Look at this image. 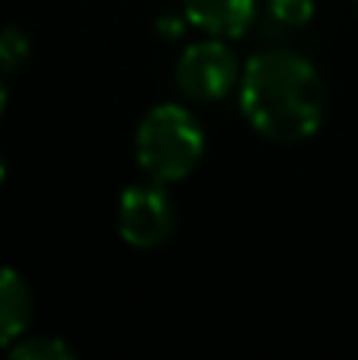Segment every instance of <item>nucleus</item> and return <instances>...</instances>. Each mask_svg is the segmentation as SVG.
Returning <instances> with one entry per match:
<instances>
[{
  "instance_id": "f257e3e1",
  "label": "nucleus",
  "mask_w": 358,
  "mask_h": 360,
  "mask_svg": "<svg viewBox=\"0 0 358 360\" xmlns=\"http://www.w3.org/2000/svg\"><path fill=\"white\" fill-rule=\"evenodd\" d=\"M238 95L247 124L276 143L314 136L327 114V86L314 63L295 51L254 54L241 70Z\"/></svg>"
},
{
  "instance_id": "7ed1b4c3",
  "label": "nucleus",
  "mask_w": 358,
  "mask_h": 360,
  "mask_svg": "<svg viewBox=\"0 0 358 360\" xmlns=\"http://www.w3.org/2000/svg\"><path fill=\"white\" fill-rule=\"evenodd\" d=\"M175 79L190 101H219L238 86L241 70L232 48L213 35L184 48V54L178 57Z\"/></svg>"
},
{
  "instance_id": "1a4fd4ad",
  "label": "nucleus",
  "mask_w": 358,
  "mask_h": 360,
  "mask_svg": "<svg viewBox=\"0 0 358 360\" xmlns=\"http://www.w3.org/2000/svg\"><path fill=\"white\" fill-rule=\"evenodd\" d=\"M270 19L283 29H302L314 19V0H270Z\"/></svg>"
},
{
  "instance_id": "f8f14e48",
  "label": "nucleus",
  "mask_w": 358,
  "mask_h": 360,
  "mask_svg": "<svg viewBox=\"0 0 358 360\" xmlns=\"http://www.w3.org/2000/svg\"><path fill=\"white\" fill-rule=\"evenodd\" d=\"M4 177H6V165H4V158H0V184H4Z\"/></svg>"
},
{
  "instance_id": "9d476101",
  "label": "nucleus",
  "mask_w": 358,
  "mask_h": 360,
  "mask_svg": "<svg viewBox=\"0 0 358 360\" xmlns=\"http://www.w3.org/2000/svg\"><path fill=\"white\" fill-rule=\"evenodd\" d=\"M156 25H159V32H162V35H168V38H178L184 32V22L178 16H162Z\"/></svg>"
},
{
  "instance_id": "423d86ee",
  "label": "nucleus",
  "mask_w": 358,
  "mask_h": 360,
  "mask_svg": "<svg viewBox=\"0 0 358 360\" xmlns=\"http://www.w3.org/2000/svg\"><path fill=\"white\" fill-rule=\"evenodd\" d=\"M32 323V291L23 275L0 266V345H13Z\"/></svg>"
},
{
  "instance_id": "20e7f679",
  "label": "nucleus",
  "mask_w": 358,
  "mask_h": 360,
  "mask_svg": "<svg viewBox=\"0 0 358 360\" xmlns=\"http://www.w3.org/2000/svg\"><path fill=\"white\" fill-rule=\"evenodd\" d=\"M175 202L159 180L127 186L118 202V231L130 247L152 250L162 247L175 234Z\"/></svg>"
},
{
  "instance_id": "f03ea898",
  "label": "nucleus",
  "mask_w": 358,
  "mask_h": 360,
  "mask_svg": "<svg viewBox=\"0 0 358 360\" xmlns=\"http://www.w3.org/2000/svg\"><path fill=\"white\" fill-rule=\"evenodd\" d=\"M137 162L159 184H178L200 165L206 139L203 127L187 108L156 105L133 136Z\"/></svg>"
},
{
  "instance_id": "0eeeda50",
  "label": "nucleus",
  "mask_w": 358,
  "mask_h": 360,
  "mask_svg": "<svg viewBox=\"0 0 358 360\" xmlns=\"http://www.w3.org/2000/svg\"><path fill=\"white\" fill-rule=\"evenodd\" d=\"M10 354L16 360H73L76 351L70 348L61 338H48V335H35V338H23L13 342Z\"/></svg>"
},
{
  "instance_id": "9b49d317",
  "label": "nucleus",
  "mask_w": 358,
  "mask_h": 360,
  "mask_svg": "<svg viewBox=\"0 0 358 360\" xmlns=\"http://www.w3.org/2000/svg\"><path fill=\"white\" fill-rule=\"evenodd\" d=\"M4 105H6V86H4V79H0V111H4Z\"/></svg>"
},
{
  "instance_id": "39448f33",
  "label": "nucleus",
  "mask_w": 358,
  "mask_h": 360,
  "mask_svg": "<svg viewBox=\"0 0 358 360\" xmlns=\"http://www.w3.org/2000/svg\"><path fill=\"white\" fill-rule=\"evenodd\" d=\"M184 19L216 38H241L254 22L257 0H181Z\"/></svg>"
},
{
  "instance_id": "6e6552de",
  "label": "nucleus",
  "mask_w": 358,
  "mask_h": 360,
  "mask_svg": "<svg viewBox=\"0 0 358 360\" xmlns=\"http://www.w3.org/2000/svg\"><path fill=\"white\" fill-rule=\"evenodd\" d=\"M32 54V41L23 29L10 25L0 32V73H16L19 67H25Z\"/></svg>"
}]
</instances>
